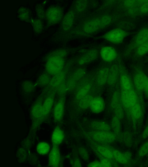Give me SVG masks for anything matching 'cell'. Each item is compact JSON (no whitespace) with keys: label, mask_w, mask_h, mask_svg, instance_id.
Here are the masks:
<instances>
[{"label":"cell","mask_w":148,"mask_h":167,"mask_svg":"<svg viewBox=\"0 0 148 167\" xmlns=\"http://www.w3.org/2000/svg\"><path fill=\"white\" fill-rule=\"evenodd\" d=\"M44 96L41 93L32 104L30 110V116L31 121V131H34L45 121L42 104Z\"/></svg>","instance_id":"1"},{"label":"cell","mask_w":148,"mask_h":167,"mask_svg":"<svg viewBox=\"0 0 148 167\" xmlns=\"http://www.w3.org/2000/svg\"><path fill=\"white\" fill-rule=\"evenodd\" d=\"M46 61L45 71L53 76L62 71L65 65V58L53 56L44 58Z\"/></svg>","instance_id":"2"},{"label":"cell","mask_w":148,"mask_h":167,"mask_svg":"<svg viewBox=\"0 0 148 167\" xmlns=\"http://www.w3.org/2000/svg\"><path fill=\"white\" fill-rule=\"evenodd\" d=\"M91 140L96 143L108 144L114 142L116 136L111 131H98L92 130L88 132Z\"/></svg>","instance_id":"3"},{"label":"cell","mask_w":148,"mask_h":167,"mask_svg":"<svg viewBox=\"0 0 148 167\" xmlns=\"http://www.w3.org/2000/svg\"><path fill=\"white\" fill-rule=\"evenodd\" d=\"M128 35V33L125 30L116 28L106 32L101 38L111 43L117 44L121 43Z\"/></svg>","instance_id":"4"},{"label":"cell","mask_w":148,"mask_h":167,"mask_svg":"<svg viewBox=\"0 0 148 167\" xmlns=\"http://www.w3.org/2000/svg\"><path fill=\"white\" fill-rule=\"evenodd\" d=\"M63 16V10L59 6H51L45 11V18L49 25L57 23L61 21Z\"/></svg>","instance_id":"5"},{"label":"cell","mask_w":148,"mask_h":167,"mask_svg":"<svg viewBox=\"0 0 148 167\" xmlns=\"http://www.w3.org/2000/svg\"><path fill=\"white\" fill-rule=\"evenodd\" d=\"M120 95L123 106L125 108H130L138 102L137 95L133 88L129 90L121 89Z\"/></svg>","instance_id":"6"},{"label":"cell","mask_w":148,"mask_h":167,"mask_svg":"<svg viewBox=\"0 0 148 167\" xmlns=\"http://www.w3.org/2000/svg\"><path fill=\"white\" fill-rule=\"evenodd\" d=\"M65 96L58 97L54 103L52 109L53 121L56 124L60 123L64 115L65 105Z\"/></svg>","instance_id":"7"},{"label":"cell","mask_w":148,"mask_h":167,"mask_svg":"<svg viewBox=\"0 0 148 167\" xmlns=\"http://www.w3.org/2000/svg\"><path fill=\"white\" fill-rule=\"evenodd\" d=\"M56 96V90H55L49 92L44 97L42 108L45 121L48 118L52 110Z\"/></svg>","instance_id":"8"},{"label":"cell","mask_w":148,"mask_h":167,"mask_svg":"<svg viewBox=\"0 0 148 167\" xmlns=\"http://www.w3.org/2000/svg\"><path fill=\"white\" fill-rule=\"evenodd\" d=\"M111 107L113 110L115 115L120 120L123 117V108L120 94L117 91L114 92L113 94L110 103Z\"/></svg>","instance_id":"9"},{"label":"cell","mask_w":148,"mask_h":167,"mask_svg":"<svg viewBox=\"0 0 148 167\" xmlns=\"http://www.w3.org/2000/svg\"><path fill=\"white\" fill-rule=\"evenodd\" d=\"M148 39V28H143L140 30L136 35L132 43L129 46L128 50H132L147 41Z\"/></svg>","instance_id":"10"},{"label":"cell","mask_w":148,"mask_h":167,"mask_svg":"<svg viewBox=\"0 0 148 167\" xmlns=\"http://www.w3.org/2000/svg\"><path fill=\"white\" fill-rule=\"evenodd\" d=\"M48 154V166L54 167L59 166L61 159L59 146L52 145Z\"/></svg>","instance_id":"11"},{"label":"cell","mask_w":148,"mask_h":167,"mask_svg":"<svg viewBox=\"0 0 148 167\" xmlns=\"http://www.w3.org/2000/svg\"><path fill=\"white\" fill-rule=\"evenodd\" d=\"M100 56L104 61L110 62L114 61L117 56V53L115 49L110 46L103 47L100 52Z\"/></svg>","instance_id":"12"},{"label":"cell","mask_w":148,"mask_h":167,"mask_svg":"<svg viewBox=\"0 0 148 167\" xmlns=\"http://www.w3.org/2000/svg\"><path fill=\"white\" fill-rule=\"evenodd\" d=\"M35 83L29 80H25L21 84L22 95L25 100L29 101L32 98L36 88Z\"/></svg>","instance_id":"13"},{"label":"cell","mask_w":148,"mask_h":167,"mask_svg":"<svg viewBox=\"0 0 148 167\" xmlns=\"http://www.w3.org/2000/svg\"><path fill=\"white\" fill-rule=\"evenodd\" d=\"M74 11L71 10L64 15L61 20V26L64 31L69 30L73 25L75 19Z\"/></svg>","instance_id":"14"},{"label":"cell","mask_w":148,"mask_h":167,"mask_svg":"<svg viewBox=\"0 0 148 167\" xmlns=\"http://www.w3.org/2000/svg\"><path fill=\"white\" fill-rule=\"evenodd\" d=\"M83 30L88 34H92L101 29L99 18L92 19L87 21L83 26Z\"/></svg>","instance_id":"15"},{"label":"cell","mask_w":148,"mask_h":167,"mask_svg":"<svg viewBox=\"0 0 148 167\" xmlns=\"http://www.w3.org/2000/svg\"><path fill=\"white\" fill-rule=\"evenodd\" d=\"M64 138V132L59 125H56L52 132L51 140L52 145L59 146Z\"/></svg>","instance_id":"16"},{"label":"cell","mask_w":148,"mask_h":167,"mask_svg":"<svg viewBox=\"0 0 148 167\" xmlns=\"http://www.w3.org/2000/svg\"><path fill=\"white\" fill-rule=\"evenodd\" d=\"M92 148L102 156L111 160L114 159L111 150L104 144H99L92 140L90 141Z\"/></svg>","instance_id":"17"},{"label":"cell","mask_w":148,"mask_h":167,"mask_svg":"<svg viewBox=\"0 0 148 167\" xmlns=\"http://www.w3.org/2000/svg\"><path fill=\"white\" fill-rule=\"evenodd\" d=\"M105 103L103 98L100 97H94L90 107L91 111L95 113H99L104 110Z\"/></svg>","instance_id":"18"},{"label":"cell","mask_w":148,"mask_h":167,"mask_svg":"<svg viewBox=\"0 0 148 167\" xmlns=\"http://www.w3.org/2000/svg\"><path fill=\"white\" fill-rule=\"evenodd\" d=\"M89 126L92 130L98 131H111V126L106 122L101 120L92 121Z\"/></svg>","instance_id":"19"},{"label":"cell","mask_w":148,"mask_h":167,"mask_svg":"<svg viewBox=\"0 0 148 167\" xmlns=\"http://www.w3.org/2000/svg\"><path fill=\"white\" fill-rule=\"evenodd\" d=\"M98 52L96 50H91L82 55L79 59L78 63L81 65H84L94 61L97 58Z\"/></svg>","instance_id":"20"},{"label":"cell","mask_w":148,"mask_h":167,"mask_svg":"<svg viewBox=\"0 0 148 167\" xmlns=\"http://www.w3.org/2000/svg\"><path fill=\"white\" fill-rule=\"evenodd\" d=\"M108 147L111 150L113 159L116 162L122 164H125L128 162V158L126 155L108 144H103Z\"/></svg>","instance_id":"21"},{"label":"cell","mask_w":148,"mask_h":167,"mask_svg":"<svg viewBox=\"0 0 148 167\" xmlns=\"http://www.w3.org/2000/svg\"><path fill=\"white\" fill-rule=\"evenodd\" d=\"M52 76L45 71L38 77L36 82L34 83L36 87L43 88L47 86L49 84Z\"/></svg>","instance_id":"22"},{"label":"cell","mask_w":148,"mask_h":167,"mask_svg":"<svg viewBox=\"0 0 148 167\" xmlns=\"http://www.w3.org/2000/svg\"><path fill=\"white\" fill-rule=\"evenodd\" d=\"M109 68L104 67L100 70L97 75L96 81L99 86H102L107 83Z\"/></svg>","instance_id":"23"},{"label":"cell","mask_w":148,"mask_h":167,"mask_svg":"<svg viewBox=\"0 0 148 167\" xmlns=\"http://www.w3.org/2000/svg\"><path fill=\"white\" fill-rule=\"evenodd\" d=\"M119 68L116 65L112 66L109 68L107 83L110 86L116 83L118 77Z\"/></svg>","instance_id":"24"},{"label":"cell","mask_w":148,"mask_h":167,"mask_svg":"<svg viewBox=\"0 0 148 167\" xmlns=\"http://www.w3.org/2000/svg\"><path fill=\"white\" fill-rule=\"evenodd\" d=\"M90 83H85L78 88L75 95V98L78 101L81 98L88 94L91 88Z\"/></svg>","instance_id":"25"},{"label":"cell","mask_w":148,"mask_h":167,"mask_svg":"<svg viewBox=\"0 0 148 167\" xmlns=\"http://www.w3.org/2000/svg\"><path fill=\"white\" fill-rule=\"evenodd\" d=\"M37 153L41 155H45L49 153L51 147L49 144L44 141H40L37 144L36 148Z\"/></svg>","instance_id":"26"},{"label":"cell","mask_w":148,"mask_h":167,"mask_svg":"<svg viewBox=\"0 0 148 167\" xmlns=\"http://www.w3.org/2000/svg\"><path fill=\"white\" fill-rule=\"evenodd\" d=\"M94 98L92 95L87 94L78 101L79 107L83 109H86L90 108Z\"/></svg>","instance_id":"27"},{"label":"cell","mask_w":148,"mask_h":167,"mask_svg":"<svg viewBox=\"0 0 148 167\" xmlns=\"http://www.w3.org/2000/svg\"><path fill=\"white\" fill-rule=\"evenodd\" d=\"M134 81L137 90L140 92L143 91V73L142 72L137 73L134 77Z\"/></svg>","instance_id":"28"},{"label":"cell","mask_w":148,"mask_h":167,"mask_svg":"<svg viewBox=\"0 0 148 167\" xmlns=\"http://www.w3.org/2000/svg\"><path fill=\"white\" fill-rule=\"evenodd\" d=\"M120 83L121 89L129 90L132 88V85L129 77L126 74H123L121 75Z\"/></svg>","instance_id":"29"},{"label":"cell","mask_w":148,"mask_h":167,"mask_svg":"<svg viewBox=\"0 0 148 167\" xmlns=\"http://www.w3.org/2000/svg\"><path fill=\"white\" fill-rule=\"evenodd\" d=\"M120 120L114 115L112 118L110 124L111 129L116 136H118L120 132L121 126Z\"/></svg>","instance_id":"30"},{"label":"cell","mask_w":148,"mask_h":167,"mask_svg":"<svg viewBox=\"0 0 148 167\" xmlns=\"http://www.w3.org/2000/svg\"><path fill=\"white\" fill-rule=\"evenodd\" d=\"M18 16L21 19L27 22L30 21L32 19L29 10L27 8L22 7L18 10Z\"/></svg>","instance_id":"31"},{"label":"cell","mask_w":148,"mask_h":167,"mask_svg":"<svg viewBox=\"0 0 148 167\" xmlns=\"http://www.w3.org/2000/svg\"><path fill=\"white\" fill-rule=\"evenodd\" d=\"M132 116L136 119L140 118L142 114V110L140 104L138 102L131 108Z\"/></svg>","instance_id":"32"},{"label":"cell","mask_w":148,"mask_h":167,"mask_svg":"<svg viewBox=\"0 0 148 167\" xmlns=\"http://www.w3.org/2000/svg\"><path fill=\"white\" fill-rule=\"evenodd\" d=\"M30 22L35 32L39 33L42 31L43 26L41 19L39 18L32 19Z\"/></svg>","instance_id":"33"},{"label":"cell","mask_w":148,"mask_h":167,"mask_svg":"<svg viewBox=\"0 0 148 167\" xmlns=\"http://www.w3.org/2000/svg\"><path fill=\"white\" fill-rule=\"evenodd\" d=\"M101 29L104 28L108 26L111 23L112 18L109 15L105 14L99 17Z\"/></svg>","instance_id":"34"},{"label":"cell","mask_w":148,"mask_h":167,"mask_svg":"<svg viewBox=\"0 0 148 167\" xmlns=\"http://www.w3.org/2000/svg\"><path fill=\"white\" fill-rule=\"evenodd\" d=\"M85 72V71L83 68L78 69L73 73L70 78L77 82L84 76Z\"/></svg>","instance_id":"35"},{"label":"cell","mask_w":148,"mask_h":167,"mask_svg":"<svg viewBox=\"0 0 148 167\" xmlns=\"http://www.w3.org/2000/svg\"><path fill=\"white\" fill-rule=\"evenodd\" d=\"M93 149L95 153L99 158L102 167H111L112 166V164L111 160L99 153L94 148H93Z\"/></svg>","instance_id":"36"},{"label":"cell","mask_w":148,"mask_h":167,"mask_svg":"<svg viewBox=\"0 0 148 167\" xmlns=\"http://www.w3.org/2000/svg\"><path fill=\"white\" fill-rule=\"evenodd\" d=\"M68 91L66 81H64L56 89V95L58 97L65 96Z\"/></svg>","instance_id":"37"},{"label":"cell","mask_w":148,"mask_h":167,"mask_svg":"<svg viewBox=\"0 0 148 167\" xmlns=\"http://www.w3.org/2000/svg\"><path fill=\"white\" fill-rule=\"evenodd\" d=\"M67 54L66 51L64 49H59L52 51L47 54L45 58L53 56H59L65 58Z\"/></svg>","instance_id":"38"},{"label":"cell","mask_w":148,"mask_h":167,"mask_svg":"<svg viewBox=\"0 0 148 167\" xmlns=\"http://www.w3.org/2000/svg\"><path fill=\"white\" fill-rule=\"evenodd\" d=\"M148 53V42H146L136 48V53L139 56H142Z\"/></svg>","instance_id":"39"},{"label":"cell","mask_w":148,"mask_h":167,"mask_svg":"<svg viewBox=\"0 0 148 167\" xmlns=\"http://www.w3.org/2000/svg\"><path fill=\"white\" fill-rule=\"evenodd\" d=\"M79 154L84 161H87L89 159V155L86 149L83 147H80L78 149Z\"/></svg>","instance_id":"40"},{"label":"cell","mask_w":148,"mask_h":167,"mask_svg":"<svg viewBox=\"0 0 148 167\" xmlns=\"http://www.w3.org/2000/svg\"><path fill=\"white\" fill-rule=\"evenodd\" d=\"M36 11L38 18L42 20L45 18V11L42 5L39 4L36 7Z\"/></svg>","instance_id":"41"},{"label":"cell","mask_w":148,"mask_h":167,"mask_svg":"<svg viewBox=\"0 0 148 167\" xmlns=\"http://www.w3.org/2000/svg\"><path fill=\"white\" fill-rule=\"evenodd\" d=\"M75 5L76 9L79 12L83 11L87 7V3L84 1H77Z\"/></svg>","instance_id":"42"},{"label":"cell","mask_w":148,"mask_h":167,"mask_svg":"<svg viewBox=\"0 0 148 167\" xmlns=\"http://www.w3.org/2000/svg\"><path fill=\"white\" fill-rule=\"evenodd\" d=\"M148 153V141L145 143L140 147L138 155L141 157H143Z\"/></svg>","instance_id":"43"},{"label":"cell","mask_w":148,"mask_h":167,"mask_svg":"<svg viewBox=\"0 0 148 167\" xmlns=\"http://www.w3.org/2000/svg\"><path fill=\"white\" fill-rule=\"evenodd\" d=\"M139 12L142 14L148 13V0H146L144 3L141 5L139 7Z\"/></svg>","instance_id":"44"},{"label":"cell","mask_w":148,"mask_h":167,"mask_svg":"<svg viewBox=\"0 0 148 167\" xmlns=\"http://www.w3.org/2000/svg\"><path fill=\"white\" fill-rule=\"evenodd\" d=\"M143 91L148 97V77L143 73Z\"/></svg>","instance_id":"45"},{"label":"cell","mask_w":148,"mask_h":167,"mask_svg":"<svg viewBox=\"0 0 148 167\" xmlns=\"http://www.w3.org/2000/svg\"><path fill=\"white\" fill-rule=\"evenodd\" d=\"M139 12V7L136 5L128 8V13L131 16H135Z\"/></svg>","instance_id":"46"},{"label":"cell","mask_w":148,"mask_h":167,"mask_svg":"<svg viewBox=\"0 0 148 167\" xmlns=\"http://www.w3.org/2000/svg\"><path fill=\"white\" fill-rule=\"evenodd\" d=\"M123 3L124 6L128 8L137 4V1L135 0L124 1Z\"/></svg>","instance_id":"47"},{"label":"cell","mask_w":148,"mask_h":167,"mask_svg":"<svg viewBox=\"0 0 148 167\" xmlns=\"http://www.w3.org/2000/svg\"><path fill=\"white\" fill-rule=\"evenodd\" d=\"M87 166L92 167H102L100 161L98 160H95L90 162L88 164Z\"/></svg>","instance_id":"48"},{"label":"cell","mask_w":148,"mask_h":167,"mask_svg":"<svg viewBox=\"0 0 148 167\" xmlns=\"http://www.w3.org/2000/svg\"><path fill=\"white\" fill-rule=\"evenodd\" d=\"M148 136V125L146 127L143 131L142 137L143 139H145Z\"/></svg>","instance_id":"49"},{"label":"cell","mask_w":148,"mask_h":167,"mask_svg":"<svg viewBox=\"0 0 148 167\" xmlns=\"http://www.w3.org/2000/svg\"><path fill=\"white\" fill-rule=\"evenodd\" d=\"M74 166H81V164L79 160L78 159H76L75 160L74 162Z\"/></svg>","instance_id":"50"},{"label":"cell","mask_w":148,"mask_h":167,"mask_svg":"<svg viewBox=\"0 0 148 167\" xmlns=\"http://www.w3.org/2000/svg\"><path fill=\"white\" fill-rule=\"evenodd\" d=\"M147 42H148V40H147Z\"/></svg>","instance_id":"51"},{"label":"cell","mask_w":148,"mask_h":167,"mask_svg":"<svg viewBox=\"0 0 148 167\" xmlns=\"http://www.w3.org/2000/svg\"><path fill=\"white\" fill-rule=\"evenodd\" d=\"M147 154H148V153Z\"/></svg>","instance_id":"52"}]
</instances>
